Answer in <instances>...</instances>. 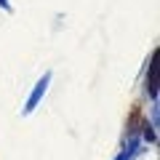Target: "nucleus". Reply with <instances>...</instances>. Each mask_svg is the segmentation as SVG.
<instances>
[{
	"label": "nucleus",
	"instance_id": "1",
	"mask_svg": "<svg viewBox=\"0 0 160 160\" xmlns=\"http://www.w3.org/2000/svg\"><path fill=\"white\" fill-rule=\"evenodd\" d=\"M139 120H142V107H133V112H131V120H128V131H133V128L139 126Z\"/></svg>",
	"mask_w": 160,
	"mask_h": 160
}]
</instances>
